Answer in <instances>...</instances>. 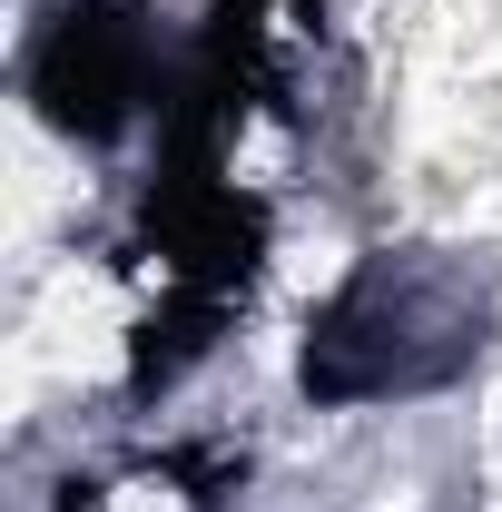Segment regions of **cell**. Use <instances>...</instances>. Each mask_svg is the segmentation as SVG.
<instances>
[{
    "label": "cell",
    "mask_w": 502,
    "mask_h": 512,
    "mask_svg": "<svg viewBox=\"0 0 502 512\" xmlns=\"http://www.w3.org/2000/svg\"><path fill=\"white\" fill-rule=\"evenodd\" d=\"M168 99L158 79V30H148V0H60L40 50H30V109L79 138V148H109L128 119H148Z\"/></svg>",
    "instance_id": "cell-1"
},
{
    "label": "cell",
    "mask_w": 502,
    "mask_h": 512,
    "mask_svg": "<svg viewBox=\"0 0 502 512\" xmlns=\"http://www.w3.org/2000/svg\"><path fill=\"white\" fill-rule=\"evenodd\" d=\"M60 512H99V483H69V493H60Z\"/></svg>",
    "instance_id": "cell-2"
}]
</instances>
